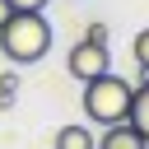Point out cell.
<instances>
[{"label": "cell", "mask_w": 149, "mask_h": 149, "mask_svg": "<svg viewBox=\"0 0 149 149\" xmlns=\"http://www.w3.org/2000/svg\"><path fill=\"white\" fill-rule=\"evenodd\" d=\"M65 70H70V79H79V84H88V79H98L102 70H112V56H107V42H74L70 47V56H65Z\"/></svg>", "instance_id": "obj_3"}, {"label": "cell", "mask_w": 149, "mask_h": 149, "mask_svg": "<svg viewBox=\"0 0 149 149\" xmlns=\"http://www.w3.org/2000/svg\"><path fill=\"white\" fill-rule=\"evenodd\" d=\"M51 149H98V140H93V130L84 121H70V126L56 130V144Z\"/></svg>", "instance_id": "obj_5"}, {"label": "cell", "mask_w": 149, "mask_h": 149, "mask_svg": "<svg viewBox=\"0 0 149 149\" xmlns=\"http://www.w3.org/2000/svg\"><path fill=\"white\" fill-rule=\"evenodd\" d=\"M130 98H135V84L121 79V74H112V70H102L98 79L84 84V98L79 102H84V116L93 126H116V121L130 116Z\"/></svg>", "instance_id": "obj_2"}, {"label": "cell", "mask_w": 149, "mask_h": 149, "mask_svg": "<svg viewBox=\"0 0 149 149\" xmlns=\"http://www.w3.org/2000/svg\"><path fill=\"white\" fill-rule=\"evenodd\" d=\"M9 14H14V9H9V0H0V23H5Z\"/></svg>", "instance_id": "obj_10"}, {"label": "cell", "mask_w": 149, "mask_h": 149, "mask_svg": "<svg viewBox=\"0 0 149 149\" xmlns=\"http://www.w3.org/2000/svg\"><path fill=\"white\" fill-rule=\"evenodd\" d=\"M98 149H149V140H144L130 121H116V126H102Z\"/></svg>", "instance_id": "obj_4"}, {"label": "cell", "mask_w": 149, "mask_h": 149, "mask_svg": "<svg viewBox=\"0 0 149 149\" xmlns=\"http://www.w3.org/2000/svg\"><path fill=\"white\" fill-rule=\"evenodd\" d=\"M84 37H88V42H107V23H88Z\"/></svg>", "instance_id": "obj_8"}, {"label": "cell", "mask_w": 149, "mask_h": 149, "mask_svg": "<svg viewBox=\"0 0 149 149\" xmlns=\"http://www.w3.org/2000/svg\"><path fill=\"white\" fill-rule=\"evenodd\" d=\"M130 56H135V65H140V70H149V28H140V33H135Z\"/></svg>", "instance_id": "obj_7"}, {"label": "cell", "mask_w": 149, "mask_h": 149, "mask_svg": "<svg viewBox=\"0 0 149 149\" xmlns=\"http://www.w3.org/2000/svg\"><path fill=\"white\" fill-rule=\"evenodd\" d=\"M126 121L149 140V84H135V98H130V116Z\"/></svg>", "instance_id": "obj_6"}, {"label": "cell", "mask_w": 149, "mask_h": 149, "mask_svg": "<svg viewBox=\"0 0 149 149\" xmlns=\"http://www.w3.org/2000/svg\"><path fill=\"white\" fill-rule=\"evenodd\" d=\"M9 9H47V0H9Z\"/></svg>", "instance_id": "obj_9"}, {"label": "cell", "mask_w": 149, "mask_h": 149, "mask_svg": "<svg viewBox=\"0 0 149 149\" xmlns=\"http://www.w3.org/2000/svg\"><path fill=\"white\" fill-rule=\"evenodd\" d=\"M0 51L9 65H37L51 51V23L42 9H14L0 23Z\"/></svg>", "instance_id": "obj_1"}]
</instances>
